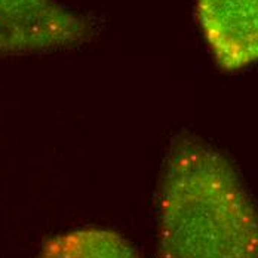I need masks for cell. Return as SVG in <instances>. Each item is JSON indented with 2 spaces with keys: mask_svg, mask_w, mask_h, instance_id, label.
Listing matches in <instances>:
<instances>
[{
  "mask_svg": "<svg viewBox=\"0 0 258 258\" xmlns=\"http://www.w3.org/2000/svg\"><path fill=\"white\" fill-rule=\"evenodd\" d=\"M196 15L217 64L227 72L258 61V0H198Z\"/></svg>",
  "mask_w": 258,
  "mask_h": 258,
  "instance_id": "cell-3",
  "label": "cell"
},
{
  "mask_svg": "<svg viewBox=\"0 0 258 258\" xmlns=\"http://www.w3.org/2000/svg\"><path fill=\"white\" fill-rule=\"evenodd\" d=\"M159 258H258V208L232 163L193 135L165 163Z\"/></svg>",
  "mask_w": 258,
  "mask_h": 258,
  "instance_id": "cell-1",
  "label": "cell"
},
{
  "mask_svg": "<svg viewBox=\"0 0 258 258\" xmlns=\"http://www.w3.org/2000/svg\"><path fill=\"white\" fill-rule=\"evenodd\" d=\"M39 258H140L123 236L101 229H82L52 237Z\"/></svg>",
  "mask_w": 258,
  "mask_h": 258,
  "instance_id": "cell-4",
  "label": "cell"
},
{
  "mask_svg": "<svg viewBox=\"0 0 258 258\" xmlns=\"http://www.w3.org/2000/svg\"><path fill=\"white\" fill-rule=\"evenodd\" d=\"M94 34L89 20L56 0H0V52L33 53L73 48Z\"/></svg>",
  "mask_w": 258,
  "mask_h": 258,
  "instance_id": "cell-2",
  "label": "cell"
}]
</instances>
